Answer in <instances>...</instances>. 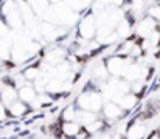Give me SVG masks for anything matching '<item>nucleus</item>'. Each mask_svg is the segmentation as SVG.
I'll return each mask as SVG.
<instances>
[{"instance_id": "obj_17", "label": "nucleus", "mask_w": 160, "mask_h": 139, "mask_svg": "<svg viewBox=\"0 0 160 139\" xmlns=\"http://www.w3.org/2000/svg\"><path fill=\"white\" fill-rule=\"evenodd\" d=\"M95 76H97V77H100V79H104V77L107 76L104 67H97V70H95Z\"/></svg>"}, {"instance_id": "obj_18", "label": "nucleus", "mask_w": 160, "mask_h": 139, "mask_svg": "<svg viewBox=\"0 0 160 139\" xmlns=\"http://www.w3.org/2000/svg\"><path fill=\"white\" fill-rule=\"evenodd\" d=\"M6 53H8V45H6V42H0V57L3 59V57L6 56Z\"/></svg>"}, {"instance_id": "obj_20", "label": "nucleus", "mask_w": 160, "mask_h": 139, "mask_svg": "<svg viewBox=\"0 0 160 139\" xmlns=\"http://www.w3.org/2000/svg\"><path fill=\"white\" fill-rule=\"evenodd\" d=\"M73 116H75V113H73V108L70 107V108H68V110L64 113V118H65L67 121H70V119H73Z\"/></svg>"}, {"instance_id": "obj_10", "label": "nucleus", "mask_w": 160, "mask_h": 139, "mask_svg": "<svg viewBox=\"0 0 160 139\" xmlns=\"http://www.w3.org/2000/svg\"><path fill=\"white\" fill-rule=\"evenodd\" d=\"M120 104H121V107L123 108H132L134 105H135V97L134 96H124L121 100H120Z\"/></svg>"}, {"instance_id": "obj_9", "label": "nucleus", "mask_w": 160, "mask_h": 139, "mask_svg": "<svg viewBox=\"0 0 160 139\" xmlns=\"http://www.w3.org/2000/svg\"><path fill=\"white\" fill-rule=\"evenodd\" d=\"M138 74H140L138 67H129V68L124 70V76H126V79H131V81H132V79H137Z\"/></svg>"}, {"instance_id": "obj_15", "label": "nucleus", "mask_w": 160, "mask_h": 139, "mask_svg": "<svg viewBox=\"0 0 160 139\" xmlns=\"http://www.w3.org/2000/svg\"><path fill=\"white\" fill-rule=\"evenodd\" d=\"M61 54H62V51H59V49H56V51H53L50 56H48V60H52V62H61L62 60V57H61Z\"/></svg>"}, {"instance_id": "obj_16", "label": "nucleus", "mask_w": 160, "mask_h": 139, "mask_svg": "<svg viewBox=\"0 0 160 139\" xmlns=\"http://www.w3.org/2000/svg\"><path fill=\"white\" fill-rule=\"evenodd\" d=\"M129 34V25L126 22H121V26L118 28V36H128Z\"/></svg>"}, {"instance_id": "obj_11", "label": "nucleus", "mask_w": 160, "mask_h": 139, "mask_svg": "<svg viewBox=\"0 0 160 139\" xmlns=\"http://www.w3.org/2000/svg\"><path fill=\"white\" fill-rule=\"evenodd\" d=\"M30 3H31V6H33L36 11H39V12H42V11L47 9V0H30Z\"/></svg>"}, {"instance_id": "obj_7", "label": "nucleus", "mask_w": 160, "mask_h": 139, "mask_svg": "<svg viewBox=\"0 0 160 139\" xmlns=\"http://www.w3.org/2000/svg\"><path fill=\"white\" fill-rule=\"evenodd\" d=\"M42 34H44L47 39H54L56 36H61L62 31H58L54 26H50V25H44V26H42Z\"/></svg>"}, {"instance_id": "obj_2", "label": "nucleus", "mask_w": 160, "mask_h": 139, "mask_svg": "<svg viewBox=\"0 0 160 139\" xmlns=\"http://www.w3.org/2000/svg\"><path fill=\"white\" fill-rule=\"evenodd\" d=\"M79 30H81V34L84 37H92L95 33V20L92 17H86V20H82Z\"/></svg>"}, {"instance_id": "obj_25", "label": "nucleus", "mask_w": 160, "mask_h": 139, "mask_svg": "<svg viewBox=\"0 0 160 139\" xmlns=\"http://www.w3.org/2000/svg\"><path fill=\"white\" fill-rule=\"evenodd\" d=\"M82 2H84V5H86V3H87V0H82ZM89 2H90V0H89Z\"/></svg>"}, {"instance_id": "obj_6", "label": "nucleus", "mask_w": 160, "mask_h": 139, "mask_svg": "<svg viewBox=\"0 0 160 139\" xmlns=\"http://www.w3.org/2000/svg\"><path fill=\"white\" fill-rule=\"evenodd\" d=\"M20 97H22L23 100H27V102H33V100L36 99V93H34V90H33L31 87H22Z\"/></svg>"}, {"instance_id": "obj_4", "label": "nucleus", "mask_w": 160, "mask_h": 139, "mask_svg": "<svg viewBox=\"0 0 160 139\" xmlns=\"http://www.w3.org/2000/svg\"><path fill=\"white\" fill-rule=\"evenodd\" d=\"M2 100L5 102V104H11V102H14V99H16V91H14V88H11V87H5L2 91Z\"/></svg>"}, {"instance_id": "obj_22", "label": "nucleus", "mask_w": 160, "mask_h": 139, "mask_svg": "<svg viewBox=\"0 0 160 139\" xmlns=\"http://www.w3.org/2000/svg\"><path fill=\"white\" fill-rule=\"evenodd\" d=\"M36 74H38V70H30V71L27 73V77H28V79H33Z\"/></svg>"}, {"instance_id": "obj_23", "label": "nucleus", "mask_w": 160, "mask_h": 139, "mask_svg": "<svg viewBox=\"0 0 160 139\" xmlns=\"http://www.w3.org/2000/svg\"><path fill=\"white\" fill-rule=\"evenodd\" d=\"M3 118H5V110H3V107L0 104V119H3Z\"/></svg>"}, {"instance_id": "obj_5", "label": "nucleus", "mask_w": 160, "mask_h": 139, "mask_svg": "<svg viewBox=\"0 0 160 139\" xmlns=\"http://www.w3.org/2000/svg\"><path fill=\"white\" fill-rule=\"evenodd\" d=\"M104 113H106V116L109 119H117V118L120 116L121 110H120L117 105H113V104H107L106 108H104Z\"/></svg>"}, {"instance_id": "obj_14", "label": "nucleus", "mask_w": 160, "mask_h": 139, "mask_svg": "<svg viewBox=\"0 0 160 139\" xmlns=\"http://www.w3.org/2000/svg\"><path fill=\"white\" fill-rule=\"evenodd\" d=\"M64 132H65L67 135H76V133H78V125H76V124H67V125L64 127Z\"/></svg>"}, {"instance_id": "obj_12", "label": "nucleus", "mask_w": 160, "mask_h": 139, "mask_svg": "<svg viewBox=\"0 0 160 139\" xmlns=\"http://www.w3.org/2000/svg\"><path fill=\"white\" fill-rule=\"evenodd\" d=\"M25 110H27V108H25L23 104H19V102L14 104V102H12V105H11V113H12L14 116H20V114H23Z\"/></svg>"}, {"instance_id": "obj_8", "label": "nucleus", "mask_w": 160, "mask_h": 139, "mask_svg": "<svg viewBox=\"0 0 160 139\" xmlns=\"http://www.w3.org/2000/svg\"><path fill=\"white\" fill-rule=\"evenodd\" d=\"M154 28V23L148 19V20H143L140 25H138V33L142 34V36H146V34H149L151 33V30Z\"/></svg>"}, {"instance_id": "obj_1", "label": "nucleus", "mask_w": 160, "mask_h": 139, "mask_svg": "<svg viewBox=\"0 0 160 139\" xmlns=\"http://www.w3.org/2000/svg\"><path fill=\"white\" fill-rule=\"evenodd\" d=\"M79 104L86 110H92V111L93 110H98L101 107V96L97 94V93H87V94L81 96Z\"/></svg>"}, {"instance_id": "obj_24", "label": "nucleus", "mask_w": 160, "mask_h": 139, "mask_svg": "<svg viewBox=\"0 0 160 139\" xmlns=\"http://www.w3.org/2000/svg\"><path fill=\"white\" fill-rule=\"evenodd\" d=\"M0 33H5V28H3V25H2V22H0Z\"/></svg>"}, {"instance_id": "obj_19", "label": "nucleus", "mask_w": 160, "mask_h": 139, "mask_svg": "<svg viewBox=\"0 0 160 139\" xmlns=\"http://www.w3.org/2000/svg\"><path fill=\"white\" fill-rule=\"evenodd\" d=\"M149 12H151V16H152L154 19H159V20H160V6H156V8H152V9H151Z\"/></svg>"}, {"instance_id": "obj_3", "label": "nucleus", "mask_w": 160, "mask_h": 139, "mask_svg": "<svg viewBox=\"0 0 160 139\" xmlns=\"http://www.w3.org/2000/svg\"><path fill=\"white\" fill-rule=\"evenodd\" d=\"M124 62L120 59V57H113L110 62H109V71L113 73V74H120V73H124Z\"/></svg>"}, {"instance_id": "obj_13", "label": "nucleus", "mask_w": 160, "mask_h": 139, "mask_svg": "<svg viewBox=\"0 0 160 139\" xmlns=\"http://www.w3.org/2000/svg\"><path fill=\"white\" fill-rule=\"evenodd\" d=\"M79 119H81L86 125H89V124H92V122H95V121H97V119H95V116H93L92 113H87V111L81 113V114H79Z\"/></svg>"}, {"instance_id": "obj_21", "label": "nucleus", "mask_w": 160, "mask_h": 139, "mask_svg": "<svg viewBox=\"0 0 160 139\" xmlns=\"http://www.w3.org/2000/svg\"><path fill=\"white\" fill-rule=\"evenodd\" d=\"M101 3H104V5H120L123 0H100Z\"/></svg>"}]
</instances>
